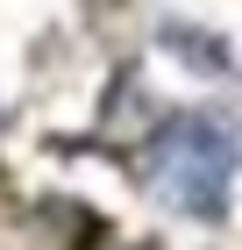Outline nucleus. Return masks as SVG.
Listing matches in <instances>:
<instances>
[{"instance_id":"obj_1","label":"nucleus","mask_w":242,"mask_h":250,"mask_svg":"<svg viewBox=\"0 0 242 250\" xmlns=\"http://www.w3.org/2000/svg\"><path fill=\"white\" fill-rule=\"evenodd\" d=\"M235 157H242V136L221 115H178L157 143V193L186 214H221Z\"/></svg>"}]
</instances>
